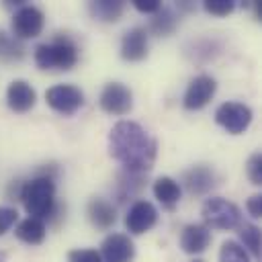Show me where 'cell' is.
Instances as JSON below:
<instances>
[{
	"mask_svg": "<svg viewBox=\"0 0 262 262\" xmlns=\"http://www.w3.org/2000/svg\"><path fill=\"white\" fill-rule=\"evenodd\" d=\"M47 104L59 115H74L84 104V92L74 84H55L45 92Z\"/></svg>",
	"mask_w": 262,
	"mask_h": 262,
	"instance_id": "cell-7",
	"label": "cell"
},
{
	"mask_svg": "<svg viewBox=\"0 0 262 262\" xmlns=\"http://www.w3.org/2000/svg\"><path fill=\"white\" fill-rule=\"evenodd\" d=\"M86 215H88V221L96 227V229H111L115 223H117V209L111 201L102 199V196H92L86 205Z\"/></svg>",
	"mask_w": 262,
	"mask_h": 262,
	"instance_id": "cell-16",
	"label": "cell"
},
{
	"mask_svg": "<svg viewBox=\"0 0 262 262\" xmlns=\"http://www.w3.org/2000/svg\"><path fill=\"white\" fill-rule=\"evenodd\" d=\"M156 223H158V209L154 207V203H149L145 199H139L127 209L125 227H127L129 233L141 235V233L149 231Z\"/></svg>",
	"mask_w": 262,
	"mask_h": 262,
	"instance_id": "cell-11",
	"label": "cell"
},
{
	"mask_svg": "<svg viewBox=\"0 0 262 262\" xmlns=\"http://www.w3.org/2000/svg\"><path fill=\"white\" fill-rule=\"evenodd\" d=\"M250 6L254 8V18H256V20H260V18H262V12H260V4H258V2H250Z\"/></svg>",
	"mask_w": 262,
	"mask_h": 262,
	"instance_id": "cell-32",
	"label": "cell"
},
{
	"mask_svg": "<svg viewBox=\"0 0 262 262\" xmlns=\"http://www.w3.org/2000/svg\"><path fill=\"white\" fill-rule=\"evenodd\" d=\"M108 154L123 170L147 174L158 156L156 139L135 121H119L108 131Z\"/></svg>",
	"mask_w": 262,
	"mask_h": 262,
	"instance_id": "cell-1",
	"label": "cell"
},
{
	"mask_svg": "<svg viewBox=\"0 0 262 262\" xmlns=\"http://www.w3.org/2000/svg\"><path fill=\"white\" fill-rule=\"evenodd\" d=\"M14 235H16L20 242L29 244V246H39V244H43V239H45V235H47V225H45V221H41V219L27 217V219H23V221L16 225Z\"/></svg>",
	"mask_w": 262,
	"mask_h": 262,
	"instance_id": "cell-20",
	"label": "cell"
},
{
	"mask_svg": "<svg viewBox=\"0 0 262 262\" xmlns=\"http://www.w3.org/2000/svg\"><path fill=\"white\" fill-rule=\"evenodd\" d=\"M192 262H203V260H201V258H194V260H192Z\"/></svg>",
	"mask_w": 262,
	"mask_h": 262,
	"instance_id": "cell-33",
	"label": "cell"
},
{
	"mask_svg": "<svg viewBox=\"0 0 262 262\" xmlns=\"http://www.w3.org/2000/svg\"><path fill=\"white\" fill-rule=\"evenodd\" d=\"M25 43L14 39L12 35L4 33L0 29V61L2 63H12V61H20L25 57Z\"/></svg>",
	"mask_w": 262,
	"mask_h": 262,
	"instance_id": "cell-23",
	"label": "cell"
},
{
	"mask_svg": "<svg viewBox=\"0 0 262 262\" xmlns=\"http://www.w3.org/2000/svg\"><path fill=\"white\" fill-rule=\"evenodd\" d=\"M37 92L27 80H12L6 88V104L14 113H27L35 106Z\"/></svg>",
	"mask_w": 262,
	"mask_h": 262,
	"instance_id": "cell-15",
	"label": "cell"
},
{
	"mask_svg": "<svg viewBox=\"0 0 262 262\" xmlns=\"http://www.w3.org/2000/svg\"><path fill=\"white\" fill-rule=\"evenodd\" d=\"M219 180L221 178H219L217 170L209 164H196L182 174L184 188L194 196H203V194L211 192L215 186H219Z\"/></svg>",
	"mask_w": 262,
	"mask_h": 262,
	"instance_id": "cell-10",
	"label": "cell"
},
{
	"mask_svg": "<svg viewBox=\"0 0 262 262\" xmlns=\"http://www.w3.org/2000/svg\"><path fill=\"white\" fill-rule=\"evenodd\" d=\"M121 57L125 61H141L147 57V31L145 27H133L123 33Z\"/></svg>",
	"mask_w": 262,
	"mask_h": 262,
	"instance_id": "cell-14",
	"label": "cell"
},
{
	"mask_svg": "<svg viewBox=\"0 0 262 262\" xmlns=\"http://www.w3.org/2000/svg\"><path fill=\"white\" fill-rule=\"evenodd\" d=\"M203 8L215 16H227L235 10V0H205Z\"/></svg>",
	"mask_w": 262,
	"mask_h": 262,
	"instance_id": "cell-26",
	"label": "cell"
},
{
	"mask_svg": "<svg viewBox=\"0 0 262 262\" xmlns=\"http://www.w3.org/2000/svg\"><path fill=\"white\" fill-rule=\"evenodd\" d=\"M88 12L102 23H117L125 12L123 0H92L88 2Z\"/></svg>",
	"mask_w": 262,
	"mask_h": 262,
	"instance_id": "cell-21",
	"label": "cell"
},
{
	"mask_svg": "<svg viewBox=\"0 0 262 262\" xmlns=\"http://www.w3.org/2000/svg\"><path fill=\"white\" fill-rule=\"evenodd\" d=\"M215 92H217L215 78L209 76V74H199L188 82L186 92L182 96V104H184L186 111H199V108H203L211 102Z\"/></svg>",
	"mask_w": 262,
	"mask_h": 262,
	"instance_id": "cell-9",
	"label": "cell"
},
{
	"mask_svg": "<svg viewBox=\"0 0 262 262\" xmlns=\"http://www.w3.org/2000/svg\"><path fill=\"white\" fill-rule=\"evenodd\" d=\"M68 262H102V258L94 248H78L68 252Z\"/></svg>",
	"mask_w": 262,
	"mask_h": 262,
	"instance_id": "cell-28",
	"label": "cell"
},
{
	"mask_svg": "<svg viewBox=\"0 0 262 262\" xmlns=\"http://www.w3.org/2000/svg\"><path fill=\"white\" fill-rule=\"evenodd\" d=\"M102 262H131L135 258V244L125 233H111L100 244Z\"/></svg>",
	"mask_w": 262,
	"mask_h": 262,
	"instance_id": "cell-12",
	"label": "cell"
},
{
	"mask_svg": "<svg viewBox=\"0 0 262 262\" xmlns=\"http://www.w3.org/2000/svg\"><path fill=\"white\" fill-rule=\"evenodd\" d=\"M176 27H178V14L174 12V8L162 6L156 14H151L149 27L145 31L156 35V37H170L176 31Z\"/></svg>",
	"mask_w": 262,
	"mask_h": 262,
	"instance_id": "cell-19",
	"label": "cell"
},
{
	"mask_svg": "<svg viewBox=\"0 0 262 262\" xmlns=\"http://www.w3.org/2000/svg\"><path fill=\"white\" fill-rule=\"evenodd\" d=\"M98 104L108 115H127L133 108V92L123 82H108L98 96Z\"/></svg>",
	"mask_w": 262,
	"mask_h": 262,
	"instance_id": "cell-8",
	"label": "cell"
},
{
	"mask_svg": "<svg viewBox=\"0 0 262 262\" xmlns=\"http://www.w3.org/2000/svg\"><path fill=\"white\" fill-rule=\"evenodd\" d=\"M18 201H23L29 217L41 221H55L57 217H61V207L55 201V180L45 174H37L29 180H23Z\"/></svg>",
	"mask_w": 262,
	"mask_h": 262,
	"instance_id": "cell-2",
	"label": "cell"
},
{
	"mask_svg": "<svg viewBox=\"0 0 262 262\" xmlns=\"http://www.w3.org/2000/svg\"><path fill=\"white\" fill-rule=\"evenodd\" d=\"M133 6L141 14H156L162 8V2L160 0H133Z\"/></svg>",
	"mask_w": 262,
	"mask_h": 262,
	"instance_id": "cell-30",
	"label": "cell"
},
{
	"mask_svg": "<svg viewBox=\"0 0 262 262\" xmlns=\"http://www.w3.org/2000/svg\"><path fill=\"white\" fill-rule=\"evenodd\" d=\"M143 186H145V174L121 170L117 174V182H115V196L119 203H125L127 199L137 196L143 190Z\"/></svg>",
	"mask_w": 262,
	"mask_h": 262,
	"instance_id": "cell-17",
	"label": "cell"
},
{
	"mask_svg": "<svg viewBox=\"0 0 262 262\" xmlns=\"http://www.w3.org/2000/svg\"><path fill=\"white\" fill-rule=\"evenodd\" d=\"M192 53V59L194 61H209V59H213L215 55H217V51H219V47H217V43L215 41H211V39H199V41H192V49H190Z\"/></svg>",
	"mask_w": 262,
	"mask_h": 262,
	"instance_id": "cell-25",
	"label": "cell"
},
{
	"mask_svg": "<svg viewBox=\"0 0 262 262\" xmlns=\"http://www.w3.org/2000/svg\"><path fill=\"white\" fill-rule=\"evenodd\" d=\"M43 27H45V12L35 4H23L12 12L10 29H12V37L18 41L39 37Z\"/></svg>",
	"mask_w": 262,
	"mask_h": 262,
	"instance_id": "cell-5",
	"label": "cell"
},
{
	"mask_svg": "<svg viewBox=\"0 0 262 262\" xmlns=\"http://www.w3.org/2000/svg\"><path fill=\"white\" fill-rule=\"evenodd\" d=\"M219 262H252V260H250V254L239 246V242L227 239L221 244Z\"/></svg>",
	"mask_w": 262,
	"mask_h": 262,
	"instance_id": "cell-24",
	"label": "cell"
},
{
	"mask_svg": "<svg viewBox=\"0 0 262 262\" xmlns=\"http://www.w3.org/2000/svg\"><path fill=\"white\" fill-rule=\"evenodd\" d=\"M35 63L41 70H55V72H68L72 70L80 59V49L76 41L63 33H57L51 41L39 43L33 51Z\"/></svg>",
	"mask_w": 262,
	"mask_h": 262,
	"instance_id": "cell-3",
	"label": "cell"
},
{
	"mask_svg": "<svg viewBox=\"0 0 262 262\" xmlns=\"http://www.w3.org/2000/svg\"><path fill=\"white\" fill-rule=\"evenodd\" d=\"M203 225L213 227V229H235L242 223V211L235 203L223 199V196H211L203 203L201 209Z\"/></svg>",
	"mask_w": 262,
	"mask_h": 262,
	"instance_id": "cell-4",
	"label": "cell"
},
{
	"mask_svg": "<svg viewBox=\"0 0 262 262\" xmlns=\"http://www.w3.org/2000/svg\"><path fill=\"white\" fill-rule=\"evenodd\" d=\"M18 213L14 207H0V237L12 229V225L16 223Z\"/></svg>",
	"mask_w": 262,
	"mask_h": 262,
	"instance_id": "cell-29",
	"label": "cell"
},
{
	"mask_svg": "<svg viewBox=\"0 0 262 262\" xmlns=\"http://www.w3.org/2000/svg\"><path fill=\"white\" fill-rule=\"evenodd\" d=\"M211 244V229L203 223H188L180 231V248L184 254H203Z\"/></svg>",
	"mask_w": 262,
	"mask_h": 262,
	"instance_id": "cell-13",
	"label": "cell"
},
{
	"mask_svg": "<svg viewBox=\"0 0 262 262\" xmlns=\"http://www.w3.org/2000/svg\"><path fill=\"white\" fill-rule=\"evenodd\" d=\"M252 117H254L252 108L244 102H237V100H227V102L219 104L215 111V123L231 135L244 133L250 127Z\"/></svg>",
	"mask_w": 262,
	"mask_h": 262,
	"instance_id": "cell-6",
	"label": "cell"
},
{
	"mask_svg": "<svg viewBox=\"0 0 262 262\" xmlns=\"http://www.w3.org/2000/svg\"><path fill=\"white\" fill-rule=\"evenodd\" d=\"M151 190H154V196H156V199L162 203V207L168 209V211H172V209L178 205L180 196H182L180 184H178L174 178H170V176H160V178H156Z\"/></svg>",
	"mask_w": 262,
	"mask_h": 262,
	"instance_id": "cell-18",
	"label": "cell"
},
{
	"mask_svg": "<svg viewBox=\"0 0 262 262\" xmlns=\"http://www.w3.org/2000/svg\"><path fill=\"white\" fill-rule=\"evenodd\" d=\"M239 239H242V248L252 254L258 262L262 260V233L260 227H256L254 223H239Z\"/></svg>",
	"mask_w": 262,
	"mask_h": 262,
	"instance_id": "cell-22",
	"label": "cell"
},
{
	"mask_svg": "<svg viewBox=\"0 0 262 262\" xmlns=\"http://www.w3.org/2000/svg\"><path fill=\"white\" fill-rule=\"evenodd\" d=\"M246 209H248V213H250L254 219L262 217V194H260V192L252 194V196L248 199V203H246Z\"/></svg>",
	"mask_w": 262,
	"mask_h": 262,
	"instance_id": "cell-31",
	"label": "cell"
},
{
	"mask_svg": "<svg viewBox=\"0 0 262 262\" xmlns=\"http://www.w3.org/2000/svg\"><path fill=\"white\" fill-rule=\"evenodd\" d=\"M246 174H248L252 184H256V186L262 184V154L260 151L250 156V160L246 164Z\"/></svg>",
	"mask_w": 262,
	"mask_h": 262,
	"instance_id": "cell-27",
	"label": "cell"
}]
</instances>
